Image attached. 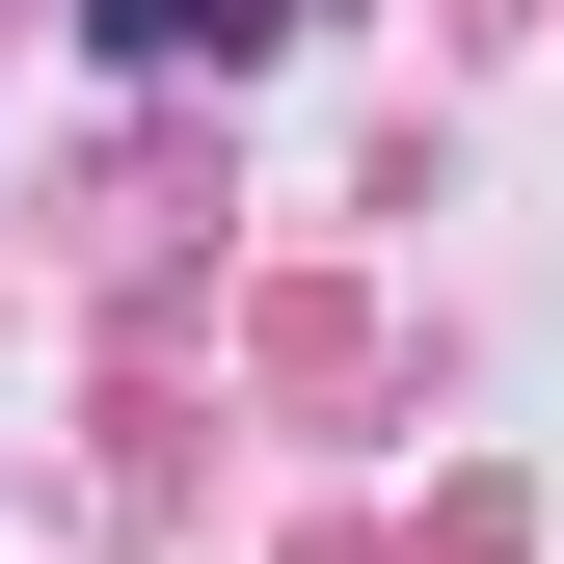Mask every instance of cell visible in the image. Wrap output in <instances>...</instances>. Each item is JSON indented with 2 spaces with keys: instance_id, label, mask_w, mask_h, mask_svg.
I'll return each mask as SVG.
<instances>
[{
  "instance_id": "obj_1",
  "label": "cell",
  "mask_w": 564,
  "mask_h": 564,
  "mask_svg": "<svg viewBox=\"0 0 564 564\" xmlns=\"http://www.w3.org/2000/svg\"><path fill=\"white\" fill-rule=\"evenodd\" d=\"M82 28L134 54V82H188V54H216V82H242V54H269V28H296V0H82Z\"/></svg>"
}]
</instances>
